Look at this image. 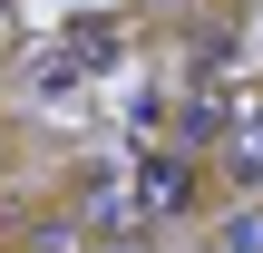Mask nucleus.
<instances>
[{
	"mask_svg": "<svg viewBox=\"0 0 263 253\" xmlns=\"http://www.w3.org/2000/svg\"><path fill=\"white\" fill-rule=\"evenodd\" d=\"M98 253H156V244H137V234H98Z\"/></svg>",
	"mask_w": 263,
	"mask_h": 253,
	"instance_id": "nucleus-3",
	"label": "nucleus"
},
{
	"mask_svg": "<svg viewBox=\"0 0 263 253\" xmlns=\"http://www.w3.org/2000/svg\"><path fill=\"white\" fill-rule=\"evenodd\" d=\"M224 253H263V215H234L224 224Z\"/></svg>",
	"mask_w": 263,
	"mask_h": 253,
	"instance_id": "nucleus-2",
	"label": "nucleus"
},
{
	"mask_svg": "<svg viewBox=\"0 0 263 253\" xmlns=\"http://www.w3.org/2000/svg\"><path fill=\"white\" fill-rule=\"evenodd\" d=\"M127 185H137V215H146V224L195 205V166H185V156H137V166H127Z\"/></svg>",
	"mask_w": 263,
	"mask_h": 253,
	"instance_id": "nucleus-1",
	"label": "nucleus"
}]
</instances>
